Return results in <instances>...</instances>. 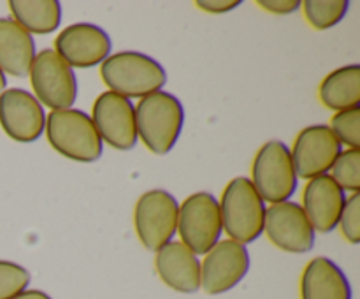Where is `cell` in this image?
<instances>
[{
  "label": "cell",
  "mask_w": 360,
  "mask_h": 299,
  "mask_svg": "<svg viewBox=\"0 0 360 299\" xmlns=\"http://www.w3.org/2000/svg\"><path fill=\"white\" fill-rule=\"evenodd\" d=\"M9 9L13 20L30 35L51 34L62 21V6L56 0H11Z\"/></svg>",
  "instance_id": "20"
},
{
  "label": "cell",
  "mask_w": 360,
  "mask_h": 299,
  "mask_svg": "<svg viewBox=\"0 0 360 299\" xmlns=\"http://www.w3.org/2000/svg\"><path fill=\"white\" fill-rule=\"evenodd\" d=\"M330 172V178L343 192H360V148L341 150Z\"/></svg>",
  "instance_id": "22"
},
{
  "label": "cell",
  "mask_w": 360,
  "mask_h": 299,
  "mask_svg": "<svg viewBox=\"0 0 360 299\" xmlns=\"http://www.w3.org/2000/svg\"><path fill=\"white\" fill-rule=\"evenodd\" d=\"M13 299H53L51 295L46 294L44 291H37V288H30V291H23L18 295H14Z\"/></svg>",
  "instance_id": "28"
},
{
  "label": "cell",
  "mask_w": 360,
  "mask_h": 299,
  "mask_svg": "<svg viewBox=\"0 0 360 299\" xmlns=\"http://www.w3.org/2000/svg\"><path fill=\"white\" fill-rule=\"evenodd\" d=\"M178 231L181 243L195 255H206L224 232L220 204L211 192H195L179 204Z\"/></svg>",
  "instance_id": "6"
},
{
  "label": "cell",
  "mask_w": 360,
  "mask_h": 299,
  "mask_svg": "<svg viewBox=\"0 0 360 299\" xmlns=\"http://www.w3.org/2000/svg\"><path fill=\"white\" fill-rule=\"evenodd\" d=\"M137 137L155 155H165L174 148L185 123L181 101L171 91L158 90L139 98L134 106Z\"/></svg>",
  "instance_id": "1"
},
{
  "label": "cell",
  "mask_w": 360,
  "mask_h": 299,
  "mask_svg": "<svg viewBox=\"0 0 360 299\" xmlns=\"http://www.w3.org/2000/svg\"><path fill=\"white\" fill-rule=\"evenodd\" d=\"M91 122L102 143L120 151L132 150L137 144L136 113L129 98L112 91H102L91 106Z\"/></svg>",
  "instance_id": "10"
},
{
  "label": "cell",
  "mask_w": 360,
  "mask_h": 299,
  "mask_svg": "<svg viewBox=\"0 0 360 299\" xmlns=\"http://www.w3.org/2000/svg\"><path fill=\"white\" fill-rule=\"evenodd\" d=\"M218 204L221 227L229 239L246 246L262 236L267 206L250 178L238 176L231 179L221 192Z\"/></svg>",
  "instance_id": "3"
},
{
  "label": "cell",
  "mask_w": 360,
  "mask_h": 299,
  "mask_svg": "<svg viewBox=\"0 0 360 299\" xmlns=\"http://www.w3.org/2000/svg\"><path fill=\"white\" fill-rule=\"evenodd\" d=\"M308 23L315 30H329L336 27L348 13L350 2L347 0H306L301 4Z\"/></svg>",
  "instance_id": "21"
},
{
  "label": "cell",
  "mask_w": 360,
  "mask_h": 299,
  "mask_svg": "<svg viewBox=\"0 0 360 299\" xmlns=\"http://www.w3.org/2000/svg\"><path fill=\"white\" fill-rule=\"evenodd\" d=\"M34 97L41 106L51 108V111L72 108L77 98L76 72L55 53V49H42L35 53L30 70Z\"/></svg>",
  "instance_id": "7"
},
{
  "label": "cell",
  "mask_w": 360,
  "mask_h": 299,
  "mask_svg": "<svg viewBox=\"0 0 360 299\" xmlns=\"http://www.w3.org/2000/svg\"><path fill=\"white\" fill-rule=\"evenodd\" d=\"M101 77L109 91L129 98H144L167 83L164 67L141 51H118L101 63Z\"/></svg>",
  "instance_id": "2"
},
{
  "label": "cell",
  "mask_w": 360,
  "mask_h": 299,
  "mask_svg": "<svg viewBox=\"0 0 360 299\" xmlns=\"http://www.w3.org/2000/svg\"><path fill=\"white\" fill-rule=\"evenodd\" d=\"M345 203L347 193L334 183L330 174L309 179L302 192V211L313 231L320 234H329L338 227Z\"/></svg>",
  "instance_id": "15"
},
{
  "label": "cell",
  "mask_w": 360,
  "mask_h": 299,
  "mask_svg": "<svg viewBox=\"0 0 360 299\" xmlns=\"http://www.w3.org/2000/svg\"><path fill=\"white\" fill-rule=\"evenodd\" d=\"M329 129L341 146L360 148V106L359 108L338 111L330 118Z\"/></svg>",
  "instance_id": "23"
},
{
  "label": "cell",
  "mask_w": 360,
  "mask_h": 299,
  "mask_svg": "<svg viewBox=\"0 0 360 299\" xmlns=\"http://www.w3.org/2000/svg\"><path fill=\"white\" fill-rule=\"evenodd\" d=\"M6 87H7V79H6V74L2 72V70H0V94H2L4 90H6Z\"/></svg>",
  "instance_id": "29"
},
{
  "label": "cell",
  "mask_w": 360,
  "mask_h": 299,
  "mask_svg": "<svg viewBox=\"0 0 360 299\" xmlns=\"http://www.w3.org/2000/svg\"><path fill=\"white\" fill-rule=\"evenodd\" d=\"M320 102L330 111L360 106V67L357 63L343 65L333 70L322 79L319 88Z\"/></svg>",
  "instance_id": "19"
},
{
  "label": "cell",
  "mask_w": 360,
  "mask_h": 299,
  "mask_svg": "<svg viewBox=\"0 0 360 299\" xmlns=\"http://www.w3.org/2000/svg\"><path fill=\"white\" fill-rule=\"evenodd\" d=\"M0 125L11 139L34 143L44 132V108L30 91L7 88L0 94Z\"/></svg>",
  "instance_id": "14"
},
{
  "label": "cell",
  "mask_w": 360,
  "mask_h": 299,
  "mask_svg": "<svg viewBox=\"0 0 360 299\" xmlns=\"http://www.w3.org/2000/svg\"><path fill=\"white\" fill-rule=\"evenodd\" d=\"M264 232L276 248L290 253H306L315 246V234L301 204L294 201L274 203L266 208Z\"/></svg>",
  "instance_id": "11"
},
{
  "label": "cell",
  "mask_w": 360,
  "mask_h": 299,
  "mask_svg": "<svg viewBox=\"0 0 360 299\" xmlns=\"http://www.w3.org/2000/svg\"><path fill=\"white\" fill-rule=\"evenodd\" d=\"M179 204L171 192L148 190L134 206V227L143 246L157 252L172 241L178 227Z\"/></svg>",
  "instance_id": "8"
},
{
  "label": "cell",
  "mask_w": 360,
  "mask_h": 299,
  "mask_svg": "<svg viewBox=\"0 0 360 299\" xmlns=\"http://www.w3.org/2000/svg\"><path fill=\"white\" fill-rule=\"evenodd\" d=\"M252 185L266 203L290 201L297 190V174L290 148L281 141H267L259 148L252 164Z\"/></svg>",
  "instance_id": "5"
},
{
  "label": "cell",
  "mask_w": 360,
  "mask_h": 299,
  "mask_svg": "<svg viewBox=\"0 0 360 299\" xmlns=\"http://www.w3.org/2000/svg\"><path fill=\"white\" fill-rule=\"evenodd\" d=\"M30 285V273L11 260H0V299H13Z\"/></svg>",
  "instance_id": "24"
},
{
  "label": "cell",
  "mask_w": 360,
  "mask_h": 299,
  "mask_svg": "<svg viewBox=\"0 0 360 299\" xmlns=\"http://www.w3.org/2000/svg\"><path fill=\"white\" fill-rule=\"evenodd\" d=\"M35 58L34 37L13 18H0V70L23 77Z\"/></svg>",
  "instance_id": "18"
},
{
  "label": "cell",
  "mask_w": 360,
  "mask_h": 299,
  "mask_svg": "<svg viewBox=\"0 0 360 299\" xmlns=\"http://www.w3.org/2000/svg\"><path fill=\"white\" fill-rule=\"evenodd\" d=\"M239 6H241V0H199L197 2V7L211 14L231 13Z\"/></svg>",
  "instance_id": "27"
},
{
  "label": "cell",
  "mask_w": 360,
  "mask_h": 299,
  "mask_svg": "<svg viewBox=\"0 0 360 299\" xmlns=\"http://www.w3.org/2000/svg\"><path fill=\"white\" fill-rule=\"evenodd\" d=\"M338 225H340L343 238L352 245H357L360 241V192L347 197Z\"/></svg>",
  "instance_id": "25"
},
{
  "label": "cell",
  "mask_w": 360,
  "mask_h": 299,
  "mask_svg": "<svg viewBox=\"0 0 360 299\" xmlns=\"http://www.w3.org/2000/svg\"><path fill=\"white\" fill-rule=\"evenodd\" d=\"M55 53L72 69H90L111 55V37L94 23H72L56 35Z\"/></svg>",
  "instance_id": "12"
},
{
  "label": "cell",
  "mask_w": 360,
  "mask_h": 299,
  "mask_svg": "<svg viewBox=\"0 0 360 299\" xmlns=\"http://www.w3.org/2000/svg\"><path fill=\"white\" fill-rule=\"evenodd\" d=\"M343 146L338 143L329 125H309L297 134L290 150L297 178L313 179L329 174Z\"/></svg>",
  "instance_id": "13"
},
{
  "label": "cell",
  "mask_w": 360,
  "mask_h": 299,
  "mask_svg": "<svg viewBox=\"0 0 360 299\" xmlns=\"http://www.w3.org/2000/svg\"><path fill=\"white\" fill-rule=\"evenodd\" d=\"M248 271V248L232 239H220L200 262V288L210 295L225 294L241 284Z\"/></svg>",
  "instance_id": "9"
},
{
  "label": "cell",
  "mask_w": 360,
  "mask_h": 299,
  "mask_svg": "<svg viewBox=\"0 0 360 299\" xmlns=\"http://www.w3.org/2000/svg\"><path fill=\"white\" fill-rule=\"evenodd\" d=\"M44 132L53 150L74 162L90 164L98 160L104 151V143L90 115L79 109L51 111L46 116Z\"/></svg>",
  "instance_id": "4"
},
{
  "label": "cell",
  "mask_w": 360,
  "mask_h": 299,
  "mask_svg": "<svg viewBox=\"0 0 360 299\" xmlns=\"http://www.w3.org/2000/svg\"><path fill=\"white\" fill-rule=\"evenodd\" d=\"M155 269L169 288L181 294L200 291V260L181 241H169L157 250Z\"/></svg>",
  "instance_id": "16"
},
{
  "label": "cell",
  "mask_w": 360,
  "mask_h": 299,
  "mask_svg": "<svg viewBox=\"0 0 360 299\" xmlns=\"http://www.w3.org/2000/svg\"><path fill=\"white\" fill-rule=\"evenodd\" d=\"M257 6L273 14H290L301 7L299 0H259Z\"/></svg>",
  "instance_id": "26"
},
{
  "label": "cell",
  "mask_w": 360,
  "mask_h": 299,
  "mask_svg": "<svg viewBox=\"0 0 360 299\" xmlns=\"http://www.w3.org/2000/svg\"><path fill=\"white\" fill-rule=\"evenodd\" d=\"M301 299H352V285L333 259L320 255L302 271Z\"/></svg>",
  "instance_id": "17"
}]
</instances>
